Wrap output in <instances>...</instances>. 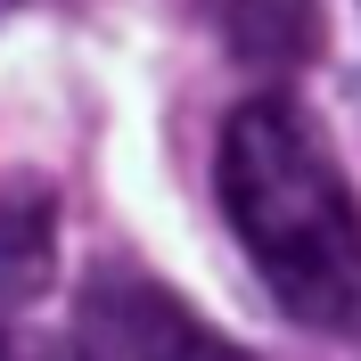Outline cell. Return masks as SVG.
I'll return each mask as SVG.
<instances>
[{
    "label": "cell",
    "mask_w": 361,
    "mask_h": 361,
    "mask_svg": "<svg viewBox=\"0 0 361 361\" xmlns=\"http://www.w3.org/2000/svg\"><path fill=\"white\" fill-rule=\"evenodd\" d=\"M214 189L288 320L345 337L361 304V205L329 132L288 90L238 99L214 148Z\"/></svg>",
    "instance_id": "6da1fadb"
},
{
    "label": "cell",
    "mask_w": 361,
    "mask_h": 361,
    "mask_svg": "<svg viewBox=\"0 0 361 361\" xmlns=\"http://www.w3.org/2000/svg\"><path fill=\"white\" fill-rule=\"evenodd\" d=\"M345 337H361V304H353V329H345Z\"/></svg>",
    "instance_id": "5b68a950"
},
{
    "label": "cell",
    "mask_w": 361,
    "mask_h": 361,
    "mask_svg": "<svg viewBox=\"0 0 361 361\" xmlns=\"http://www.w3.org/2000/svg\"><path fill=\"white\" fill-rule=\"evenodd\" d=\"M205 25L222 33V49L238 66H263V74H288L312 58L320 42V0H197Z\"/></svg>",
    "instance_id": "277c9868"
},
{
    "label": "cell",
    "mask_w": 361,
    "mask_h": 361,
    "mask_svg": "<svg viewBox=\"0 0 361 361\" xmlns=\"http://www.w3.org/2000/svg\"><path fill=\"white\" fill-rule=\"evenodd\" d=\"M58 263V180L17 164L0 173V304H33Z\"/></svg>",
    "instance_id": "3957f363"
},
{
    "label": "cell",
    "mask_w": 361,
    "mask_h": 361,
    "mask_svg": "<svg viewBox=\"0 0 361 361\" xmlns=\"http://www.w3.org/2000/svg\"><path fill=\"white\" fill-rule=\"evenodd\" d=\"M74 361H255L140 263H99L74 295Z\"/></svg>",
    "instance_id": "7a4b0ae2"
},
{
    "label": "cell",
    "mask_w": 361,
    "mask_h": 361,
    "mask_svg": "<svg viewBox=\"0 0 361 361\" xmlns=\"http://www.w3.org/2000/svg\"><path fill=\"white\" fill-rule=\"evenodd\" d=\"M8 8H17V0H0V17H8Z\"/></svg>",
    "instance_id": "8992f818"
}]
</instances>
